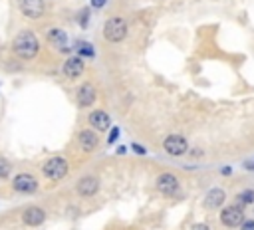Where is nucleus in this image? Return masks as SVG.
Segmentation results:
<instances>
[{
	"mask_svg": "<svg viewBox=\"0 0 254 230\" xmlns=\"http://www.w3.org/2000/svg\"><path fill=\"white\" fill-rule=\"evenodd\" d=\"M14 52L24 59L34 58L38 54V38L34 36V32H20L14 40Z\"/></svg>",
	"mask_w": 254,
	"mask_h": 230,
	"instance_id": "1",
	"label": "nucleus"
},
{
	"mask_svg": "<svg viewBox=\"0 0 254 230\" xmlns=\"http://www.w3.org/2000/svg\"><path fill=\"white\" fill-rule=\"evenodd\" d=\"M36 188H38V182L32 174H18L14 178V190H18V192L28 194V192H34Z\"/></svg>",
	"mask_w": 254,
	"mask_h": 230,
	"instance_id": "7",
	"label": "nucleus"
},
{
	"mask_svg": "<svg viewBox=\"0 0 254 230\" xmlns=\"http://www.w3.org/2000/svg\"><path fill=\"white\" fill-rule=\"evenodd\" d=\"M20 8L28 18H40L44 14V2L42 0H20Z\"/></svg>",
	"mask_w": 254,
	"mask_h": 230,
	"instance_id": "8",
	"label": "nucleus"
},
{
	"mask_svg": "<svg viewBox=\"0 0 254 230\" xmlns=\"http://www.w3.org/2000/svg\"><path fill=\"white\" fill-rule=\"evenodd\" d=\"M224 198H226V194H224L222 188H210L208 194H206V198H204V206H208V208H218V206H222Z\"/></svg>",
	"mask_w": 254,
	"mask_h": 230,
	"instance_id": "14",
	"label": "nucleus"
},
{
	"mask_svg": "<svg viewBox=\"0 0 254 230\" xmlns=\"http://www.w3.org/2000/svg\"><path fill=\"white\" fill-rule=\"evenodd\" d=\"M77 141H79V147L83 149V151H93L97 145H99V139H97V135L93 133V131H89V129H83V131H79V135H77Z\"/></svg>",
	"mask_w": 254,
	"mask_h": 230,
	"instance_id": "9",
	"label": "nucleus"
},
{
	"mask_svg": "<svg viewBox=\"0 0 254 230\" xmlns=\"http://www.w3.org/2000/svg\"><path fill=\"white\" fill-rule=\"evenodd\" d=\"M48 38H50V42L52 44H56V46H60V48H64V44H65V32H62V30H50V34H48Z\"/></svg>",
	"mask_w": 254,
	"mask_h": 230,
	"instance_id": "16",
	"label": "nucleus"
},
{
	"mask_svg": "<svg viewBox=\"0 0 254 230\" xmlns=\"http://www.w3.org/2000/svg\"><path fill=\"white\" fill-rule=\"evenodd\" d=\"M10 174V165L6 159H0V178H6Z\"/></svg>",
	"mask_w": 254,
	"mask_h": 230,
	"instance_id": "19",
	"label": "nucleus"
},
{
	"mask_svg": "<svg viewBox=\"0 0 254 230\" xmlns=\"http://www.w3.org/2000/svg\"><path fill=\"white\" fill-rule=\"evenodd\" d=\"M192 230H208V226H206V224H196Z\"/></svg>",
	"mask_w": 254,
	"mask_h": 230,
	"instance_id": "23",
	"label": "nucleus"
},
{
	"mask_svg": "<svg viewBox=\"0 0 254 230\" xmlns=\"http://www.w3.org/2000/svg\"><path fill=\"white\" fill-rule=\"evenodd\" d=\"M93 101H95V89H93V85L91 83H83L79 87V91H77V103L81 107H87Z\"/></svg>",
	"mask_w": 254,
	"mask_h": 230,
	"instance_id": "13",
	"label": "nucleus"
},
{
	"mask_svg": "<svg viewBox=\"0 0 254 230\" xmlns=\"http://www.w3.org/2000/svg\"><path fill=\"white\" fill-rule=\"evenodd\" d=\"M117 137H119V129H117V127H115V129H113V133H111V135H109V143H113V141H115V139H117Z\"/></svg>",
	"mask_w": 254,
	"mask_h": 230,
	"instance_id": "21",
	"label": "nucleus"
},
{
	"mask_svg": "<svg viewBox=\"0 0 254 230\" xmlns=\"http://www.w3.org/2000/svg\"><path fill=\"white\" fill-rule=\"evenodd\" d=\"M220 220H222V224L228 226V228L240 226V224L244 222V210H242V206H240V204H232V206L222 208Z\"/></svg>",
	"mask_w": 254,
	"mask_h": 230,
	"instance_id": "4",
	"label": "nucleus"
},
{
	"mask_svg": "<svg viewBox=\"0 0 254 230\" xmlns=\"http://www.w3.org/2000/svg\"><path fill=\"white\" fill-rule=\"evenodd\" d=\"M157 188L167 194V196H173L179 192V178L173 174V172H163L157 176Z\"/></svg>",
	"mask_w": 254,
	"mask_h": 230,
	"instance_id": "5",
	"label": "nucleus"
},
{
	"mask_svg": "<svg viewBox=\"0 0 254 230\" xmlns=\"http://www.w3.org/2000/svg\"><path fill=\"white\" fill-rule=\"evenodd\" d=\"M131 147H133V149H135V151H137V153H145V149H143V147H141V145H131Z\"/></svg>",
	"mask_w": 254,
	"mask_h": 230,
	"instance_id": "24",
	"label": "nucleus"
},
{
	"mask_svg": "<svg viewBox=\"0 0 254 230\" xmlns=\"http://www.w3.org/2000/svg\"><path fill=\"white\" fill-rule=\"evenodd\" d=\"M44 174L52 180H60L67 174V161L62 157H54L44 165Z\"/></svg>",
	"mask_w": 254,
	"mask_h": 230,
	"instance_id": "3",
	"label": "nucleus"
},
{
	"mask_svg": "<svg viewBox=\"0 0 254 230\" xmlns=\"http://www.w3.org/2000/svg\"><path fill=\"white\" fill-rule=\"evenodd\" d=\"M103 36L107 42H121L127 36V24L123 18H109L103 26Z\"/></svg>",
	"mask_w": 254,
	"mask_h": 230,
	"instance_id": "2",
	"label": "nucleus"
},
{
	"mask_svg": "<svg viewBox=\"0 0 254 230\" xmlns=\"http://www.w3.org/2000/svg\"><path fill=\"white\" fill-rule=\"evenodd\" d=\"M89 123H91V127H95V131H105L111 125L109 115L105 111H91L89 113Z\"/></svg>",
	"mask_w": 254,
	"mask_h": 230,
	"instance_id": "12",
	"label": "nucleus"
},
{
	"mask_svg": "<svg viewBox=\"0 0 254 230\" xmlns=\"http://www.w3.org/2000/svg\"><path fill=\"white\" fill-rule=\"evenodd\" d=\"M163 147H165V151H167L169 155L179 157V155H185V153H187L189 143H187L181 135H169V137L163 141Z\"/></svg>",
	"mask_w": 254,
	"mask_h": 230,
	"instance_id": "6",
	"label": "nucleus"
},
{
	"mask_svg": "<svg viewBox=\"0 0 254 230\" xmlns=\"http://www.w3.org/2000/svg\"><path fill=\"white\" fill-rule=\"evenodd\" d=\"M236 202L238 204H250V202H254V190H244L242 194H238Z\"/></svg>",
	"mask_w": 254,
	"mask_h": 230,
	"instance_id": "17",
	"label": "nucleus"
},
{
	"mask_svg": "<svg viewBox=\"0 0 254 230\" xmlns=\"http://www.w3.org/2000/svg\"><path fill=\"white\" fill-rule=\"evenodd\" d=\"M44 218H46V214H44V210L38 208V206H30V208L24 212V222H26L28 226H38V224L44 222Z\"/></svg>",
	"mask_w": 254,
	"mask_h": 230,
	"instance_id": "15",
	"label": "nucleus"
},
{
	"mask_svg": "<svg viewBox=\"0 0 254 230\" xmlns=\"http://www.w3.org/2000/svg\"><path fill=\"white\" fill-rule=\"evenodd\" d=\"M77 52L81 56H93V48L89 44H85V42H77Z\"/></svg>",
	"mask_w": 254,
	"mask_h": 230,
	"instance_id": "18",
	"label": "nucleus"
},
{
	"mask_svg": "<svg viewBox=\"0 0 254 230\" xmlns=\"http://www.w3.org/2000/svg\"><path fill=\"white\" fill-rule=\"evenodd\" d=\"M97 188H99V180H97L95 176H83V178L77 182V192H79L81 196H91V194L97 192Z\"/></svg>",
	"mask_w": 254,
	"mask_h": 230,
	"instance_id": "10",
	"label": "nucleus"
},
{
	"mask_svg": "<svg viewBox=\"0 0 254 230\" xmlns=\"http://www.w3.org/2000/svg\"><path fill=\"white\" fill-rule=\"evenodd\" d=\"M105 2H107V0H91V4H93L95 8H103V6H105Z\"/></svg>",
	"mask_w": 254,
	"mask_h": 230,
	"instance_id": "22",
	"label": "nucleus"
},
{
	"mask_svg": "<svg viewBox=\"0 0 254 230\" xmlns=\"http://www.w3.org/2000/svg\"><path fill=\"white\" fill-rule=\"evenodd\" d=\"M64 73H65L67 77H71V79L79 77V75L83 73V61H81V58H69V59L64 63Z\"/></svg>",
	"mask_w": 254,
	"mask_h": 230,
	"instance_id": "11",
	"label": "nucleus"
},
{
	"mask_svg": "<svg viewBox=\"0 0 254 230\" xmlns=\"http://www.w3.org/2000/svg\"><path fill=\"white\" fill-rule=\"evenodd\" d=\"M240 230H254V220H246V222H242Z\"/></svg>",
	"mask_w": 254,
	"mask_h": 230,
	"instance_id": "20",
	"label": "nucleus"
}]
</instances>
